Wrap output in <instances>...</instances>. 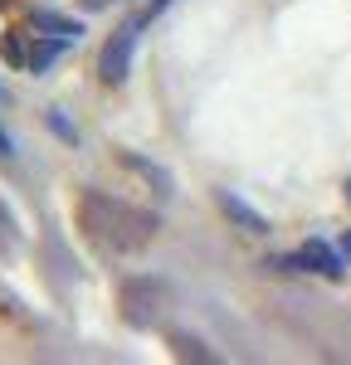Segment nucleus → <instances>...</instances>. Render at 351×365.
Here are the masks:
<instances>
[{
    "mask_svg": "<svg viewBox=\"0 0 351 365\" xmlns=\"http://www.w3.org/2000/svg\"><path fill=\"white\" fill-rule=\"evenodd\" d=\"M161 5H166V0H161Z\"/></svg>",
    "mask_w": 351,
    "mask_h": 365,
    "instance_id": "obj_9",
    "label": "nucleus"
},
{
    "mask_svg": "<svg viewBox=\"0 0 351 365\" xmlns=\"http://www.w3.org/2000/svg\"><path fill=\"white\" fill-rule=\"evenodd\" d=\"M220 210H225L230 220H239V225L249 229V234H263V229H268V225L259 220V215H254V210H249V205H244L239 195H230V190H220Z\"/></svg>",
    "mask_w": 351,
    "mask_h": 365,
    "instance_id": "obj_5",
    "label": "nucleus"
},
{
    "mask_svg": "<svg viewBox=\"0 0 351 365\" xmlns=\"http://www.w3.org/2000/svg\"><path fill=\"white\" fill-rule=\"evenodd\" d=\"M78 229L93 244H103L113 253H137L156 239L161 225H156V215H146V210L127 205V200H113L103 190H83L78 195Z\"/></svg>",
    "mask_w": 351,
    "mask_h": 365,
    "instance_id": "obj_1",
    "label": "nucleus"
},
{
    "mask_svg": "<svg viewBox=\"0 0 351 365\" xmlns=\"http://www.w3.org/2000/svg\"><path fill=\"white\" fill-rule=\"evenodd\" d=\"M0 5H5V0H0Z\"/></svg>",
    "mask_w": 351,
    "mask_h": 365,
    "instance_id": "obj_10",
    "label": "nucleus"
},
{
    "mask_svg": "<svg viewBox=\"0 0 351 365\" xmlns=\"http://www.w3.org/2000/svg\"><path fill=\"white\" fill-rule=\"evenodd\" d=\"M132 49H137V20H127V25L108 39V49H103L98 73H103V83H108V88H117L122 78H127V68H132Z\"/></svg>",
    "mask_w": 351,
    "mask_h": 365,
    "instance_id": "obj_2",
    "label": "nucleus"
},
{
    "mask_svg": "<svg viewBox=\"0 0 351 365\" xmlns=\"http://www.w3.org/2000/svg\"><path fill=\"white\" fill-rule=\"evenodd\" d=\"M288 263H297V268H312V273H322V278H342V258L327 249V244H307V249L297 253V258H288Z\"/></svg>",
    "mask_w": 351,
    "mask_h": 365,
    "instance_id": "obj_4",
    "label": "nucleus"
},
{
    "mask_svg": "<svg viewBox=\"0 0 351 365\" xmlns=\"http://www.w3.org/2000/svg\"><path fill=\"white\" fill-rule=\"evenodd\" d=\"M122 302H127V322H132V327H151V322L161 317L166 287H161V282H127Z\"/></svg>",
    "mask_w": 351,
    "mask_h": 365,
    "instance_id": "obj_3",
    "label": "nucleus"
},
{
    "mask_svg": "<svg viewBox=\"0 0 351 365\" xmlns=\"http://www.w3.org/2000/svg\"><path fill=\"white\" fill-rule=\"evenodd\" d=\"M5 156H10V137L0 132V161H5Z\"/></svg>",
    "mask_w": 351,
    "mask_h": 365,
    "instance_id": "obj_6",
    "label": "nucleus"
},
{
    "mask_svg": "<svg viewBox=\"0 0 351 365\" xmlns=\"http://www.w3.org/2000/svg\"><path fill=\"white\" fill-rule=\"evenodd\" d=\"M342 258H347V263H351V234H347V239H342Z\"/></svg>",
    "mask_w": 351,
    "mask_h": 365,
    "instance_id": "obj_7",
    "label": "nucleus"
},
{
    "mask_svg": "<svg viewBox=\"0 0 351 365\" xmlns=\"http://www.w3.org/2000/svg\"><path fill=\"white\" fill-rule=\"evenodd\" d=\"M347 195H351V180H347Z\"/></svg>",
    "mask_w": 351,
    "mask_h": 365,
    "instance_id": "obj_8",
    "label": "nucleus"
}]
</instances>
